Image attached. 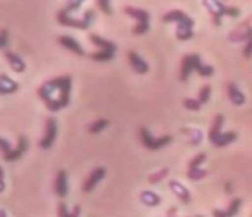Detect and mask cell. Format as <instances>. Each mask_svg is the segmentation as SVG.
I'll list each match as a JSON object with an SVG mask.
<instances>
[{
	"mask_svg": "<svg viewBox=\"0 0 252 217\" xmlns=\"http://www.w3.org/2000/svg\"><path fill=\"white\" fill-rule=\"evenodd\" d=\"M70 86H72V79L70 76L57 77L53 81H48L43 86L38 89V96L43 99L47 108L50 111H59V109L65 108L70 101Z\"/></svg>",
	"mask_w": 252,
	"mask_h": 217,
	"instance_id": "obj_1",
	"label": "cell"
},
{
	"mask_svg": "<svg viewBox=\"0 0 252 217\" xmlns=\"http://www.w3.org/2000/svg\"><path fill=\"white\" fill-rule=\"evenodd\" d=\"M206 7H208V12L211 14L213 23L215 26L221 24V17L228 16V17H237L240 14V10L237 7H228L223 3V0H202Z\"/></svg>",
	"mask_w": 252,
	"mask_h": 217,
	"instance_id": "obj_2",
	"label": "cell"
},
{
	"mask_svg": "<svg viewBox=\"0 0 252 217\" xmlns=\"http://www.w3.org/2000/svg\"><path fill=\"white\" fill-rule=\"evenodd\" d=\"M94 17V10H86L83 16V19H72L70 16H65V14H57V21H59L60 26H67V27H74V29H88V27L93 24Z\"/></svg>",
	"mask_w": 252,
	"mask_h": 217,
	"instance_id": "obj_3",
	"label": "cell"
},
{
	"mask_svg": "<svg viewBox=\"0 0 252 217\" xmlns=\"http://www.w3.org/2000/svg\"><path fill=\"white\" fill-rule=\"evenodd\" d=\"M139 138H141V142H143L144 147L150 149V151H158V149L165 147V145H168L170 142L173 140L172 135H163V137H159V138H155L146 127H141L139 129Z\"/></svg>",
	"mask_w": 252,
	"mask_h": 217,
	"instance_id": "obj_4",
	"label": "cell"
},
{
	"mask_svg": "<svg viewBox=\"0 0 252 217\" xmlns=\"http://www.w3.org/2000/svg\"><path fill=\"white\" fill-rule=\"evenodd\" d=\"M201 62V56L199 55H186L182 58V63H180V74H179V79L182 82H186L189 79V76L192 74V70H196L199 67Z\"/></svg>",
	"mask_w": 252,
	"mask_h": 217,
	"instance_id": "obj_5",
	"label": "cell"
},
{
	"mask_svg": "<svg viewBox=\"0 0 252 217\" xmlns=\"http://www.w3.org/2000/svg\"><path fill=\"white\" fill-rule=\"evenodd\" d=\"M163 23H177V26H190L194 27V21L190 19L189 16H187L186 12H182V10H170V12L163 14Z\"/></svg>",
	"mask_w": 252,
	"mask_h": 217,
	"instance_id": "obj_6",
	"label": "cell"
},
{
	"mask_svg": "<svg viewBox=\"0 0 252 217\" xmlns=\"http://www.w3.org/2000/svg\"><path fill=\"white\" fill-rule=\"evenodd\" d=\"M55 137H57V120L50 116V118H47V123H45V135L40 140V147L50 149L53 142H55Z\"/></svg>",
	"mask_w": 252,
	"mask_h": 217,
	"instance_id": "obj_7",
	"label": "cell"
},
{
	"mask_svg": "<svg viewBox=\"0 0 252 217\" xmlns=\"http://www.w3.org/2000/svg\"><path fill=\"white\" fill-rule=\"evenodd\" d=\"M168 187H170V190H172V193L175 195V197L179 198L182 204H190V200H192V197H190V191L187 190V188L184 187L180 181L170 180L168 181Z\"/></svg>",
	"mask_w": 252,
	"mask_h": 217,
	"instance_id": "obj_8",
	"label": "cell"
},
{
	"mask_svg": "<svg viewBox=\"0 0 252 217\" xmlns=\"http://www.w3.org/2000/svg\"><path fill=\"white\" fill-rule=\"evenodd\" d=\"M127 58H129V63H130V67H132V70L136 74H148L150 72V65H148L146 62H144L143 58H141L139 55H137L136 52H129L127 53Z\"/></svg>",
	"mask_w": 252,
	"mask_h": 217,
	"instance_id": "obj_9",
	"label": "cell"
},
{
	"mask_svg": "<svg viewBox=\"0 0 252 217\" xmlns=\"http://www.w3.org/2000/svg\"><path fill=\"white\" fill-rule=\"evenodd\" d=\"M105 174H106V169L105 168H94L93 171H91V174L88 176V180L84 181V185H83V190L84 191H91L94 187H96L98 183L105 178Z\"/></svg>",
	"mask_w": 252,
	"mask_h": 217,
	"instance_id": "obj_10",
	"label": "cell"
},
{
	"mask_svg": "<svg viewBox=\"0 0 252 217\" xmlns=\"http://www.w3.org/2000/svg\"><path fill=\"white\" fill-rule=\"evenodd\" d=\"M55 193L59 195L60 198H63L67 193H69V183H67V171H65V169H60V171L57 173Z\"/></svg>",
	"mask_w": 252,
	"mask_h": 217,
	"instance_id": "obj_11",
	"label": "cell"
},
{
	"mask_svg": "<svg viewBox=\"0 0 252 217\" xmlns=\"http://www.w3.org/2000/svg\"><path fill=\"white\" fill-rule=\"evenodd\" d=\"M3 55H5L7 62H9L10 69H12L14 72H17V74L24 72V69H26V63H24V60L21 58L17 53L10 52V50H5V52H3Z\"/></svg>",
	"mask_w": 252,
	"mask_h": 217,
	"instance_id": "obj_12",
	"label": "cell"
},
{
	"mask_svg": "<svg viewBox=\"0 0 252 217\" xmlns=\"http://www.w3.org/2000/svg\"><path fill=\"white\" fill-rule=\"evenodd\" d=\"M26 151H28V138L24 137V135H21L17 147H14L12 151L9 152V154L3 156V159H5V161H9V163H10V161H17V159H19L21 156H23Z\"/></svg>",
	"mask_w": 252,
	"mask_h": 217,
	"instance_id": "obj_13",
	"label": "cell"
},
{
	"mask_svg": "<svg viewBox=\"0 0 252 217\" xmlns=\"http://www.w3.org/2000/svg\"><path fill=\"white\" fill-rule=\"evenodd\" d=\"M226 92H228V99L235 106H242L244 103H246V96H244V92L240 91L239 87H237L235 82H228V84H226Z\"/></svg>",
	"mask_w": 252,
	"mask_h": 217,
	"instance_id": "obj_14",
	"label": "cell"
},
{
	"mask_svg": "<svg viewBox=\"0 0 252 217\" xmlns=\"http://www.w3.org/2000/svg\"><path fill=\"white\" fill-rule=\"evenodd\" d=\"M59 43L62 45L65 50H69V52L76 53V55H79V56H83V55H84L83 46L77 43V41L74 40L72 36H65V34H63V36H59Z\"/></svg>",
	"mask_w": 252,
	"mask_h": 217,
	"instance_id": "obj_15",
	"label": "cell"
},
{
	"mask_svg": "<svg viewBox=\"0 0 252 217\" xmlns=\"http://www.w3.org/2000/svg\"><path fill=\"white\" fill-rule=\"evenodd\" d=\"M124 12L129 17H134L137 23H150V12L144 9H137V7L132 5H126L124 7Z\"/></svg>",
	"mask_w": 252,
	"mask_h": 217,
	"instance_id": "obj_16",
	"label": "cell"
},
{
	"mask_svg": "<svg viewBox=\"0 0 252 217\" xmlns=\"http://www.w3.org/2000/svg\"><path fill=\"white\" fill-rule=\"evenodd\" d=\"M240 205H242V198L237 197V198H233V200L230 202V205H228V209H226V211H213V216H215V217H233V216L239 214Z\"/></svg>",
	"mask_w": 252,
	"mask_h": 217,
	"instance_id": "obj_17",
	"label": "cell"
},
{
	"mask_svg": "<svg viewBox=\"0 0 252 217\" xmlns=\"http://www.w3.org/2000/svg\"><path fill=\"white\" fill-rule=\"evenodd\" d=\"M90 41L93 45H96L100 50H105V52H113L115 53L117 52V46L115 43H112V41H108V40H105V38H101L100 34H90Z\"/></svg>",
	"mask_w": 252,
	"mask_h": 217,
	"instance_id": "obj_18",
	"label": "cell"
},
{
	"mask_svg": "<svg viewBox=\"0 0 252 217\" xmlns=\"http://www.w3.org/2000/svg\"><path fill=\"white\" fill-rule=\"evenodd\" d=\"M17 82L7 77L5 74H0V94H12L17 91Z\"/></svg>",
	"mask_w": 252,
	"mask_h": 217,
	"instance_id": "obj_19",
	"label": "cell"
},
{
	"mask_svg": "<svg viewBox=\"0 0 252 217\" xmlns=\"http://www.w3.org/2000/svg\"><path fill=\"white\" fill-rule=\"evenodd\" d=\"M237 137H239L237 132H221V134H220L218 137L211 142V144L216 145V147H225V145L232 144L233 140H237Z\"/></svg>",
	"mask_w": 252,
	"mask_h": 217,
	"instance_id": "obj_20",
	"label": "cell"
},
{
	"mask_svg": "<svg viewBox=\"0 0 252 217\" xmlns=\"http://www.w3.org/2000/svg\"><path fill=\"white\" fill-rule=\"evenodd\" d=\"M225 123V116L223 115H216L215 120H213V125H211V130H209L208 137H209V142H213L220 134H221V127Z\"/></svg>",
	"mask_w": 252,
	"mask_h": 217,
	"instance_id": "obj_21",
	"label": "cell"
},
{
	"mask_svg": "<svg viewBox=\"0 0 252 217\" xmlns=\"http://www.w3.org/2000/svg\"><path fill=\"white\" fill-rule=\"evenodd\" d=\"M141 202H143L144 205H148V207H155V205L161 204V198H159V195H156L155 191L146 190L141 193Z\"/></svg>",
	"mask_w": 252,
	"mask_h": 217,
	"instance_id": "obj_22",
	"label": "cell"
},
{
	"mask_svg": "<svg viewBox=\"0 0 252 217\" xmlns=\"http://www.w3.org/2000/svg\"><path fill=\"white\" fill-rule=\"evenodd\" d=\"M194 36V31L190 26H177V40L187 41Z\"/></svg>",
	"mask_w": 252,
	"mask_h": 217,
	"instance_id": "obj_23",
	"label": "cell"
},
{
	"mask_svg": "<svg viewBox=\"0 0 252 217\" xmlns=\"http://www.w3.org/2000/svg\"><path fill=\"white\" fill-rule=\"evenodd\" d=\"M84 2H86V0H67L65 7H63V9L60 10V14H65V16H70V12L77 10L81 5H83Z\"/></svg>",
	"mask_w": 252,
	"mask_h": 217,
	"instance_id": "obj_24",
	"label": "cell"
},
{
	"mask_svg": "<svg viewBox=\"0 0 252 217\" xmlns=\"http://www.w3.org/2000/svg\"><path fill=\"white\" fill-rule=\"evenodd\" d=\"M208 169H201V168H196V169H187V178L190 181H199L202 178L208 176Z\"/></svg>",
	"mask_w": 252,
	"mask_h": 217,
	"instance_id": "obj_25",
	"label": "cell"
},
{
	"mask_svg": "<svg viewBox=\"0 0 252 217\" xmlns=\"http://www.w3.org/2000/svg\"><path fill=\"white\" fill-rule=\"evenodd\" d=\"M168 173H170V169L168 168H161L159 171H156V173H153L150 178H148V181H150L151 185H156V183H159V181H163L166 176H168Z\"/></svg>",
	"mask_w": 252,
	"mask_h": 217,
	"instance_id": "obj_26",
	"label": "cell"
},
{
	"mask_svg": "<svg viewBox=\"0 0 252 217\" xmlns=\"http://www.w3.org/2000/svg\"><path fill=\"white\" fill-rule=\"evenodd\" d=\"M108 123H110V122H108L106 118H100V120H96V122L91 123L90 129H88V130H90L91 134H100L101 130H105L106 127H108Z\"/></svg>",
	"mask_w": 252,
	"mask_h": 217,
	"instance_id": "obj_27",
	"label": "cell"
},
{
	"mask_svg": "<svg viewBox=\"0 0 252 217\" xmlns=\"http://www.w3.org/2000/svg\"><path fill=\"white\" fill-rule=\"evenodd\" d=\"M113 55H115L113 52H105V50H100V52H96V53H91L90 56L93 60H96V62H108V60L113 58Z\"/></svg>",
	"mask_w": 252,
	"mask_h": 217,
	"instance_id": "obj_28",
	"label": "cell"
},
{
	"mask_svg": "<svg viewBox=\"0 0 252 217\" xmlns=\"http://www.w3.org/2000/svg\"><path fill=\"white\" fill-rule=\"evenodd\" d=\"M204 161H206V154H204V152H199V154L194 156V158L190 159V161H189V166H187V168H189V169L201 168V164H202Z\"/></svg>",
	"mask_w": 252,
	"mask_h": 217,
	"instance_id": "obj_29",
	"label": "cell"
},
{
	"mask_svg": "<svg viewBox=\"0 0 252 217\" xmlns=\"http://www.w3.org/2000/svg\"><path fill=\"white\" fill-rule=\"evenodd\" d=\"M184 108L190 109V111H199V109H201V103H199V99L186 98V99H184Z\"/></svg>",
	"mask_w": 252,
	"mask_h": 217,
	"instance_id": "obj_30",
	"label": "cell"
},
{
	"mask_svg": "<svg viewBox=\"0 0 252 217\" xmlns=\"http://www.w3.org/2000/svg\"><path fill=\"white\" fill-rule=\"evenodd\" d=\"M209 98H211V86H202L201 91H199V96H197L199 103L201 105H204V103L209 101Z\"/></svg>",
	"mask_w": 252,
	"mask_h": 217,
	"instance_id": "obj_31",
	"label": "cell"
},
{
	"mask_svg": "<svg viewBox=\"0 0 252 217\" xmlns=\"http://www.w3.org/2000/svg\"><path fill=\"white\" fill-rule=\"evenodd\" d=\"M196 72L199 74L201 77H211L215 74V69L211 65H204V63H199V67L196 69Z\"/></svg>",
	"mask_w": 252,
	"mask_h": 217,
	"instance_id": "obj_32",
	"label": "cell"
},
{
	"mask_svg": "<svg viewBox=\"0 0 252 217\" xmlns=\"http://www.w3.org/2000/svg\"><path fill=\"white\" fill-rule=\"evenodd\" d=\"M150 31V23H137L136 26H134V29H132V33L134 34H144V33H148Z\"/></svg>",
	"mask_w": 252,
	"mask_h": 217,
	"instance_id": "obj_33",
	"label": "cell"
},
{
	"mask_svg": "<svg viewBox=\"0 0 252 217\" xmlns=\"http://www.w3.org/2000/svg\"><path fill=\"white\" fill-rule=\"evenodd\" d=\"M98 7L101 9V12H105L106 16L112 14V7H110V0H96Z\"/></svg>",
	"mask_w": 252,
	"mask_h": 217,
	"instance_id": "obj_34",
	"label": "cell"
},
{
	"mask_svg": "<svg viewBox=\"0 0 252 217\" xmlns=\"http://www.w3.org/2000/svg\"><path fill=\"white\" fill-rule=\"evenodd\" d=\"M244 56L246 58H251L252 56V34L249 36V40L246 41V46H244Z\"/></svg>",
	"mask_w": 252,
	"mask_h": 217,
	"instance_id": "obj_35",
	"label": "cell"
},
{
	"mask_svg": "<svg viewBox=\"0 0 252 217\" xmlns=\"http://www.w3.org/2000/svg\"><path fill=\"white\" fill-rule=\"evenodd\" d=\"M0 151H2V154H3V156L9 154V152L12 151V147H10V144L5 140V138H2V137H0Z\"/></svg>",
	"mask_w": 252,
	"mask_h": 217,
	"instance_id": "obj_36",
	"label": "cell"
},
{
	"mask_svg": "<svg viewBox=\"0 0 252 217\" xmlns=\"http://www.w3.org/2000/svg\"><path fill=\"white\" fill-rule=\"evenodd\" d=\"M9 43V33L7 29H0V48H5Z\"/></svg>",
	"mask_w": 252,
	"mask_h": 217,
	"instance_id": "obj_37",
	"label": "cell"
},
{
	"mask_svg": "<svg viewBox=\"0 0 252 217\" xmlns=\"http://www.w3.org/2000/svg\"><path fill=\"white\" fill-rule=\"evenodd\" d=\"M59 217H70L69 211H67V205L63 204V202L59 204Z\"/></svg>",
	"mask_w": 252,
	"mask_h": 217,
	"instance_id": "obj_38",
	"label": "cell"
},
{
	"mask_svg": "<svg viewBox=\"0 0 252 217\" xmlns=\"http://www.w3.org/2000/svg\"><path fill=\"white\" fill-rule=\"evenodd\" d=\"M79 214H81V207H79V205H76V207H74V211H72V214H70V217H79Z\"/></svg>",
	"mask_w": 252,
	"mask_h": 217,
	"instance_id": "obj_39",
	"label": "cell"
},
{
	"mask_svg": "<svg viewBox=\"0 0 252 217\" xmlns=\"http://www.w3.org/2000/svg\"><path fill=\"white\" fill-rule=\"evenodd\" d=\"M3 188H5V183H3V178H0V191H3Z\"/></svg>",
	"mask_w": 252,
	"mask_h": 217,
	"instance_id": "obj_40",
	"label": "cell"
},
{
	"mask_svg": "<svg viewBox=\"0 0 252 217\" xmlns=\"http://www.w3.org/2000/svg\"><path fill=\"white\" fill-rule=\"evenodd\" d=\"M225 190H226V191H232V185H230V183H226Z\"/></svg>",
	"mask_w": 252,
	"mask_h": 217,
	"instance_id": "obj_41",
	"label": "cell"
},
{
	"mask_svg": "<svg viewBox=\"0 0 252 217\" xmlns=\"http://www.w3.org/2000/svg\"><path fill=\"white\" fill-rule=\"evenodd\" d=\"M0 178H3V169H2V166H0Z\"/></svg>",
	"mask_w": 252,
	"mask_h": 217,
	"instance_id": "obj_42",
	"label": "cell"
},
{
	"mask_svg": "<svg viewBox=\"0 0 252 217\" xmlns=\"http://www.w3.org/2000/svg\"><path fill=\"white\" fill-rule=\"evenodd\" d=\"M196 217H202V216H196Z\"/></svg>",
	"mask_w": 252,
	"mask_h": 217,
	"instance_id": "obj_43",
	"label": "cell"
}]
</instances>
